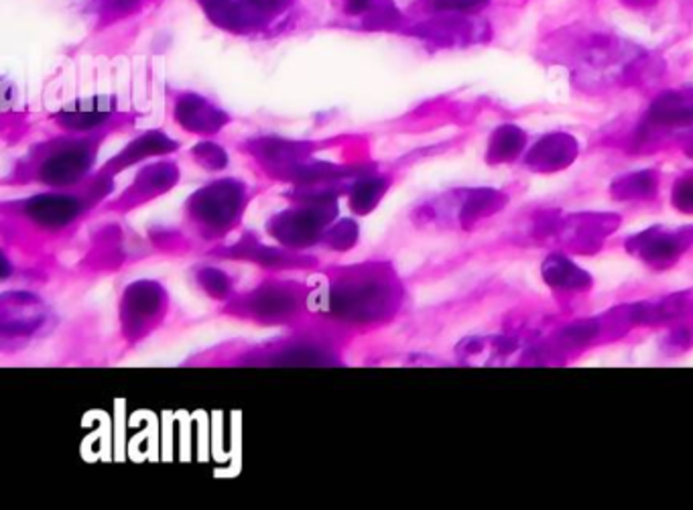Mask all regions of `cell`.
I'll return each instance as SVG.
<instances>
[{"label":"cell","mask_w":693,"mask_h":510,"mask_svg":"<svg viewBox=\"0 0 693 510\" xmlns=\"http://www.w3.org/2000/svg\"><path fill=\"white\" fill-rule=\"evenodd\" d=\"M292 0H201L208 15L220 25L243 27L264 23L289 7Z\"/></svg>","instance_id":"6da1fadb"},{"label":"cell","mask_w":693,"mask_h":510,"mask_svg":"<svg viewBox=\"0 0 693 510\" xmlns=\"http://www.w3.org/2000/svg\"><path fill=\"white\" fill-rule=\"evenodd\" d=\"M692 240V231H648L629 242L632 252H636L645 263L665 266L678 261L679 254L685 250Z\"/></svg>","instance_id":"7a4b0ae2"},{"label":"cell","mask_w":693,"mask_h":510,"mask_svg":"<svg viewBox=\"0 0 693 510\" xmlns=\"http://www.w3.org/2000/svg\"><path fill=\"white\" fill-rule=\"evenodd\" d=\"M419 37L423 39H432L442 46H456V43H472L482 39L484 35H488L486 25L472 21V18H463V16H444V18H433L423 23L419 29H416Z\"/></svg>","instance_id":"3957f363"},{"label":"cell","mask_w":693,"mask_h":510,"mask_svg":"<svg viewBox=\"0 0 693 510\" xmlns=\"http://www.w3.org/2000/svg\"><path fill=\"white\" fill-rule=\"evenodd\" d=\"M578 157V142L570 135H549L541 139L527 157V165L537 171H557L568 167Z\"/></svg>","instance_id":"277c9868"},{"label":"cell","mask_w":693,"mask_h":510,"mask_svg":"<svg viewBox=\"0 0 693 510\" xmlns=\"http://www.w3.org/2000/svg\"><path fill=\"white\" fill-rule=\"evenodd\" d=\"M615 216H580L570 220L561 236L570 247L578 248L582 252H592L601 247L602 238L608 233H612Z\"/></svg>","instance_id":"5b68a950"},{"label":"cell","mask_w":693,"mask_h":510,"mask_svg":"<svg viewBox=\"0 0 693 510\" xmlns=\"http://www.w3.org/2000/svg\"><path fill=\"white\" fill-rule=\"evenodd\" d=\"M653 121L669 126L693 124V90H678L659 96L651 110Z\"/></svg>","instance_id":"8992f818"},{"label":"cell","mask_w":693,"mask_h":510,"mask_svg":"<svg viewBox=\"0 0 693 510\" xmlns=\"http://www.w3.org/2000/svg\"><path fill=\"white\" fill-rule=\"evenodd\" d=\"M543 277L549 285L561 289H584L590 285V277L584 271L561 257H552L543 264Z\"/></svg>","instance_id":"52a82bcc"},{"label":"cell","mask_w":693,"mask_h":510,"mask_svg":"<svg viewBox=\"0 0 693 510\" xmlns=\"http://www.w3.org/2000/svg\"><path fill=\"white\" fill-rule=\"evenodd\" d=\"M524 142L527 139H524V133L521 128H517L512 124L500 126L491 140V161L503 163V161L515 159L523 151Z\"/></svg>","instance_id":"ba28073f"},{"label":"cell","mask_w":693,"mask_h":510,"mask_svg":"<svg viewBox=\"0 0 693 510\" xmlns=\"http://www.w3.org/2000/svg\"><path fill=\"white\" fill-rule=\"evenodd\" d=\"M657 187V177L655 173L645 171V173H634L624 177L620 184L615 186V194L618 198H648L653 196Z\"/></svg>","instance_id":"9c48e42d"},{"label":"cell","mask_w":693,"mask_h":510,"mask_svg":"<svg viewBox=\"0 0 693 510\" xmlns=\"http://www.w3.org/2000/svg\"><path fill=\"white\" fill-rule=\"evenodd\" d=\"M432 11L437 13H456V15H470L482 11L491 0H423Z\"/></svg>","instance_id":"30bf717a"},{"label":"cell","mask_w":693,"mask_h":510,"mask_svg":"<svg viewBox=\"0 0 693 510\" xmlns=\"http://www.w3.org/2000/svg\"><path fill=\"white\" fill-rule=\"evenodd\" d=\"M139 0H100V13L104 16H121L131 13Z\"/></svg>","instance_id":"8fae6325"},{"label":"cell","mask_w":693,"mask_h":510,"mask_svg":"<svg viewBox=\"0 0 693 510\" xmlns=\"http://www.w3.org/2000/svg\"><path fill=\"white\" fill-rule=\"evenodd\" d=\"M673 200H676L681 210L693 212V179L679 184L676 194H673Z\"/></svg>","instance_id":"7c38bea8"}]
</instances>
